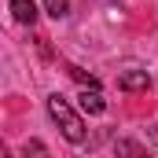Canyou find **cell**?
Here are the masks:
<instances>
[{
  "mask_svg": "<svg viewBox=\"0 0 158 158\" xmlns=\"http://www.w3.org/2000/svg\"><path fill=\"white\" fill-rule=\"evenodd\" d=\"M77 107L85 110V114H103V110H107V99H103V92H99V88H81Z\"/></svg>",
  "mask_w": 158,
  "mask_h": 158,
  "instance_id": "7a4b0ae2",
  "label": "cell"
},
{
  "mask_svg": "<svg viewBox=\"0 0 158 158\" xmlns=\"http://www.w3.org/2000/svg\"><path fill=\"white\" fill-rule=\"evenodd\" d=\"M114 155L118 158H151L136 140H114Z\"/></svg>",
  "mask_w": 158,
  "mask_h": 158,
  "instance_id": "5b68a950",
  "label": "cell"
},
{
  "mask_svg": "<svg viewBox=\"0 0 158 158\" xmlns=\"http://www.w3.org/2000/svg\"><path fill=\"white\" fill-rule=\"evenodd\" d=\"M11 15H15L22 26H33V22H37V4H33V0H11Z\"/></svg>",
  "mask_w": 158,
  "mask_h": 158,
  "instance_id": "277c9868",
  "label": "cell"
},
{
  "mask_svg": "<svg viewBox=\"0 0 158 158\" xmlns=\"http://www.w3.org/2000/svg\"><path fill=\"white\" fill-rule=\"evenodd\" d=\"M66 70H70V77H74V81H81V85H85V88H99V81L92 77V74H85V70H81V66H66Z\"/></svg>",
  "mask_w": 158,
  "mask_h": 158,
  "instance_id": "52a82bcc",
  "label": "cell"
},
{
  "mask_svg": "<svg viewBox=\"0 0 158 158\" xmlns=\"http://www.w3.org/2000/svg\"><path fill=\"white\" fill-rule=\"evenodd\" d=\"M48 118L59 125V132H63L70 143H85V121H81V114L70 107V99H63L59 92L48 96Z\"/></svg>",
  "mask_w": 158,
  "mask_h": 158,
  "instance_id": "6da1fadb",
  "label": "cell"
},
{
  "mask_svg": "<svg viewBox=\"0 0 158 158\" xmlns=\"http://www.w3.org/2000/svg\"><path fill=\"white\" fill-rule=\"evenodd\" d=\"M151 85V77H147V70H125L118 77V88H125V92H143Z\"/></svg>",
  "mask_w": 158,
  "mask_h": 158,
  "instance_id": "3957f363",
  "label": "cell"
},
{
  "mask_svg": "<svg viewBox=\"0 0 158 158\" xmlns=\"http://www.w3.org/2000/svg\"><path fill=\"white\" fill-rule=\"evenodd\" d=\"M44 11L52 19H66L70 15V0H44Z\"/></svg>",
  "mask_w": 158,
  "mask_h": 158,
  "instance_id": "8992f818",
  "label": "cell"
},
{
  "mask_svg": "<svg viewBox=\"0 0 158 158\" xmlns=\"http://www.w3.org/2000/svg\"><path fill=\"white\" fill-rule=\"evenodd\" d=\"M22 158H48V151H44L40 140H30V143L22 147Z\"/></svg>",
  "mask_w": 158,
  "mask_h": 158,
  "instance_id": "ba28073f",
  "label": "cell"
}]
</instances>
